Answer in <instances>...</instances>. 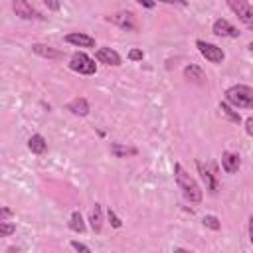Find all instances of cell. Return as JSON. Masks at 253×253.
Segmentation results:
<instances>
[{
    "mask_svg": "<svg viewBox=\"0 0 253 253\" xmlns=\"http://www.w3.org/2000/svg\"><path fill=\"white\" fill-rule=\"evenodd\" d=\"M221 166H223V170H225L227 174H233V172H237V170H239L241 160H239V156H237L235 152L225 150V152L221 154Z\"/></svg>",
    "mask_w": 253,
    "mask_h": 253,
    "instance_id": "14",
    "label": "cell"
},
{
    "mask_svg": "<svg viewBox=\"0 0 253 253\" xmlns=\"http://www.w3.org/2000/svg\"><path fill=\"white\" fill-rule=\"evenodd\" d=\"M204 225L206 227H210V229H213V231H219L221 229V223H219V219L215 217V215H204Z\"/></svg>",
    "mask_w": 253,
    "mask_h": 253,
    "instance_id": "21",
    "label": "cell"
},
{
    "mask_svg": "<svg viewBox=\"0 0 253 253\" xmlns=\"http://www.w3.org/2000/svg\"><path fill=\"white\" fill-rule=\"evenodd\" d=\"M111 152L117 156V158H126V156H134L138 150L134 146H125L121 142H113L111 144Z\"/></svg>",
    "mask_w": 253,
    "mask_h": 253,
    "instance_id": "18",
    "label": "cell"
},
{
    "mask_svg": "<svg viewBox=\"0 0 253 253\" xmlns=\"http://www.w3.org/2000/svg\"><path fill=\"white\" fill-rule=\"evenodd\" d=\"M138 4H140V6H144V8H154V4H152V2H142V0H138Z\"/></svg>",
    "mask_w": 253,
    "mask_h": 253,
    "instance_id": "30",
    "label": "cell"
},
{
    "mask_svg": "<svg viewBox=\"0 0 253 253\" xmlns=\"http://www.w3.org/2000/svg\"><path fill=\"white\" fill-rule=\"evenodd\" d=\"M45 6L51 8V10H59V4L57 2H51V0H45Z\"/></svg>",
    "mask_w": 253,
    "mask_h": 253,
    "instance_id": "28",
    "label": "cell"
},
{
    "mask_svg": "<svg viewBox=\"0 0 253 253\" xmlns=\"http://www.w3.org/2000/svg\"><path fill=\"white\" fill-rule=\"evenodd\" d=\"M16 231V223H8V221H0V235L2 237H8Z\"/></svg>",
    "mask_w": 253,
    "mask_h": 253,
    "instance_id": "22",
    "label": "cell"
},
{
    "mask_svg": "<svg viewBox=\"0 0 253 253\" xmlns=\"http://www.w3.org/2000/svg\"><path fill=\"white\" fill-rule=\"evenodd\" d=\"M105 20L111 22V24H115V26H119L121 30H126V32H136V30H138L136 18H134V14L128 12V10L117 12V14H113V16H105Z\"/></svg>",
    "mask_w": 253,
    "mask_h": 253,
    "instance_id": "5",
    "label": "cell"
},
{
    "mask_svg": "<svg viewBox=\"0 0 253 253\" xmlns=\"http://www.w3.org/2000/svg\"><path fill=\"white\" fill-rule=\"evenodd\" d=\"M65 109H67L69 113L77 115V117H85V115L91 111V107H89V101H87L85 97H75L73 101H69V103L65 105Z\"/></svg>",
    "mask_w": 253,
    "mask_h": 253,
    "instance_id": "13",
    "label": "cell"
},
{
    "mask_svg": "<svg viewBox=\"0 0 253 253\" xmlns=\"http://www.w3.org/2000/svg\"><path fill=\"white\" fill-rule=\"evenodd\" d=\"M196 168H198V172H200L202 180L206 182V190H210V194H215V192H217V188H219V184H217V178L211 174V170H210L208 166H204V162H202V160H196Z\"/></svg>",
    "mask_w": 253,
    "mask_h": 253,
    "instance_id": "9",
    "label": "cell"
},
{
    "mask_svg": "<svg viewBox=\"0 0 253 253\" xmlns=\"http://www.w3.org/2000/svg\"><path fill=\"white\" fill-rule=\"evenodd\" d=\"M28 148L34 152V154H43L45 148H47V142L42 134H32L30 140H28Z\"/></svg>",
    "mask_w": 253,
    "mask_h": 253,
    "instance_id": "17",
    "label": "cell"
},
{
    "mask_svg": "<svg viewBox=\"0 0 253 253\" xmlns=\"http://www.w3.org/2000/svg\"><path fill=\"white\" fill-rule=\"evenodd\" d=\"M211 32L215 34V36H221V38H239V30L233 26V24H229L225 18H217L215 22H213V26H211Z\"/></svg>",
    "mask_w": 253,
    "mask_h": 253,
    "instance_id": "8",
    "label": "cell"
},
{
    "mask_svg": "<svg viewBox=\"0 0 253 253\" xmlns=\"http://www.w3.org/2000/svg\"><path fill=\"white\" fill-rule=\"evenodd\" d=\"M184 77L188 81H192V83H198V85H204L206 83V73L198 65H194V63H190V65L184 67Z\"/></svg>",
    "mask_w": 253,
    "mask_h": 253,
    "instance_id": "15",
    "label": "cell"
},
{
    "mask_svg": "<svg viewBox=\"0 0 253 253\" xmlns=\"http://www.w3.org/2000/svg\"><path fill=\"white\" fill-rule=\"evenodd\" d=\"M247 47H249V49H251V51H253V42H251V43H249V45H247Z\"/></svg>",
    "mask_w": 253,
    "mask_h": 253,
    "instance_id": "32",
    "label": "cell"
},
{
    "mask_svg": "<svg viewBox=\"0 0 253 253\" xmlns=\"http://www.w3.org/2000/svg\"><path fill=\"white\" fill-rule=\"evenodd\" d=\"M229 10H233V14L239 18V22H243L251 32H253V6L245 0H227Z\"/></svg>",
    "mask_w": 253,
    "mask_h": 253,
    "instance_id": "4",
    "label": "cell"
},
{
    "mask_svg": "<svg viewBox=\"0 0 253 253\" xmlns=\"http://www.w3.org/2000/svg\"><path fill=\"white\" fill-rule=\"evenodd\" d=\"M69 229L71 231H75V233H83L85 231V221H83V215L75 210L73 213H71V217H69Z\"/></svg>",
    "mask_w": 253,
    "mask_h": 253,
    "instance_id": "20",
    "label": "cell"
},
{
    "mask_svg": "<svg viewBox=\"0 0 253 253\" xmlns=\"http://www.w3.org/2000/svg\"><path fill=\"white\" fill-rule=\"evenodd\" d=\"M89 225L95 233H101V227H103V208L101 204H95L91 208V213H89Z\"/></svg>",
    "mask_w": 253,
    "mask_h": 253,
    "instance_id": "16",
    "label": "cell"
},
{
    "mask_svg": "<svg viewBox=\"0 0 253 253\" xmlns=\"http://www.w3.org/2000/svg\"><path fill=\"white\" fill-rule=\"evenodd\" d=\"M245 132L249 136H253V117H247L245 119Z\"/></svg>",
    "mask_w": 253,
    "mask_h": 253,
    "instance_id": "27",
    "label": "cell"
},
{
    "mask_svg": "<svg viewBox=\"0 0 253 253\" xmlns=\"http://www.w3.org/2000/svg\"><path fill=\"white\" fill-rule=\"evenodd\" d=\"M249 239H251V243H253V215L249 217Z\"/></svg>",
    "mask_w": 253,
    "mask_h": 253,
    "instance_id": "29",
    "label": "cell"
},
{
    "mask_svg": "<svg viewBox=\"0 0 253 253\" xmlns=\"http://www.w3.org/2000/svg\"><path fill=\"white\" fill-rule=\"evenodd\" d=\"M69 69L75 71V73H79V75H93V73L97 71V63H95V59H91L87 53L77 51V53H73L71 59H69Z\"/></svg>",
    "mask_w": 253,
    "mask_h": 253,
    "instance_id": "3",
    "label": "cell"
},
{
    "mask_svg": "<svg viewBox=\"0 0 253 253\" xmlns=\"http://www.w3.org/2000/svg\"><path fill=\"white\" fill-rule=\"evenodd\" d=\"M142 57H144L142 49H130V51H128V59H130V61H140Z\"/></svg>",
    "mask_w": 253,
    "mask_h": 253,
    "instance_id": "25",
    "label": "cell"
},
{
    "mask_svg": "<svg viewBox=\"0 0 253 253\" xmlns=\"http://www.w3.org/2000/svg\"><path fill=\"white\" fill-rule=\"evenodd\" d=\"M14 215V211L10 210V208H6V206H2V210H0V221H6L8 217H12Z\"/></svg>",
    "mask_w": 253,
    "mask_h": 253,
    "instance_id": "26",
    "label": "cell"
},
{
    "mask_svg": "<svg viewBox=\"0 0 253 253\" xmlns=\"http://www.w3.org/2000/svg\"><path fill=\"white\" fill-rule=\"evenodd\" d=\"M12 10L16 12V16L24 18V20H45V16L42 12H38L30 2L26 0H16L12 2Z\"/></svg>",
    "mask_w": 253,
    "mask_h": 253,
    "instance_id": "6",
    "label": "cell"
},
{
    "mask_svg": "<svg viewBox=\"0 0 253 253\" xmlns=\"http://www.w3.org/2000/svg\"><path fill=\"white\" fill-rule=\"evenodd\" d=\"M95 59L99 63H105V65H115V67L121 65V55L111 47H99L95 51Z\"/></svg>",
    "mask_w": 253,
    "mask_h": 253,
    "instance_id": "10",
    "label": "cell"
},
{
    "mask_svg": "<svg viewBox=\"0 0 253 253\" xmlns=\"http://www.w3.org/2000/svg\"><path fill=\"white\" fill-rule=\"evenodd\" d=\"M107 215H109V223H111V225H113L115 229H119V227L123 225V221H121V217H119V215L115 213V210H111V208H109Z\"/></svg>",
    "mask_w": 253,
    "mask_h": 253,
    "instance_id": "23",
    "label": "cell"
},
{
    "mask_svg": "<svg viewBox=\"0 0 253 253\" xmlns=\"http://www.w3.org/2000/svg\"><path fill=\"white\" fill-rule=\"evenodd\" d=\"M219 111H221V115L227 119V121H231V123H241V117H239V113L231 107V105H227L225 101H221L219 103Z\"/></svg>",
    "mask_w": 253,
    "mask_h": 253,
    "instance_id": "19",
    "label": "cell"
},
{
    "mask_svg": "<svg viewBox=\"0 0 253 253\" xmlns=\"http://www.w3.org/2000/svg\"><path fill=\"white\" fill-rule=\"evenodd\" d=\"M65 42L67 43H73L77 47H95V38L87 36V34H81V32H71L65 36Z\"/></svg>",
    "mask_w": 253,
    "mask_h": 253,
    "instance_id": "11",
    "label": "cell"
},
{
    "mask_svg": "<svg viewBox=\"0 0 253 253\" xmlns=\"http://www.w3.org/2000/svg\"><path fill=\"white\" fill-rule=\"evenodd\" d=\"M174 253H192V251H190V249H184V247H176Z\"/></svg>",
    "mask_w": 253,
    "mask_h": 253,
    "instance_id": "31",
    "label": "cell"
},
{
    "mask_svg": "<svg viewBox=\"0 0 253 253\" xmlns=\"http://www.w3.org/2000/svg\"><path fill=\"white\" fill-rule=\"evenodd\" d=\"M196 45H198L200 53H202L208 61H211V63H221L223 57H225V53L221 51V47H217V45H213V43H208V42H204V40H198Z\"/></svg>",
    "mask_w": 253,
    "mask_h": 253,
    "instance_id": "7",
    "label": "cell"
},
{
    "mask_svg": "<svg viewBox=\"0 0 253 253\" xmlns=\"http://www.w3.org/2000/svg\"><path fill=\"white\" fill-rule=\"evenodd\" d=\"M225 103L235 109H253V89L247 85H231L225 91Z\"/></svg>",
    "mask_w": 253,
    "mask_h": 253,
    "instance_id": "2",
    "label": "cell"
},
{
    "mask_svg": "<svg viewBox=\"0 0 253 253\" xmlns=\"http://www.w3.org/2000/svg\"><path fill=\"white\" fill-rule=\"evenodd\" d=\"M71 247L77 251V253H91V249L85 245V243H81V241H77V239H73L71 241Z\"/></svg>",
    "mask_w": 253,
    "mask_h": 253,
    "instance_id": "24",
    "label": "cell"
},
{
    "mask_svg": "<svg viewBox=\"0 0 253 253\" xmlns=\"http://www.w3.org/2000/svg\"><path fill=\"white\" fill-rule=\"evenodd\" d=\"M174 178H176V184H178V188L182 190V196L188 200V202H192V204H200L202 202V188L198 186V182L182 168V164H174Z\"/></svg>",
    "mask_w": 253,
    "mask_h": 253,
    "instance_id": "1",
    "label": "cell"
},
{
    "mask_svg": "<svg viewBox=\"0 0 253 253\" xmlns=\"http://www.w3.org/2000/svg\"><path fill=\"white\" fill-rule=\"evenodd\" d=\"M32 51L38 53L40 57H45V59H63V51H59L51 45H45V43H34Z\"/></svg>",
    "mask_w": 253,
    "mask_h": 253,
    "instance_id": "12",
    "label": "cell"
}]
</instances>
